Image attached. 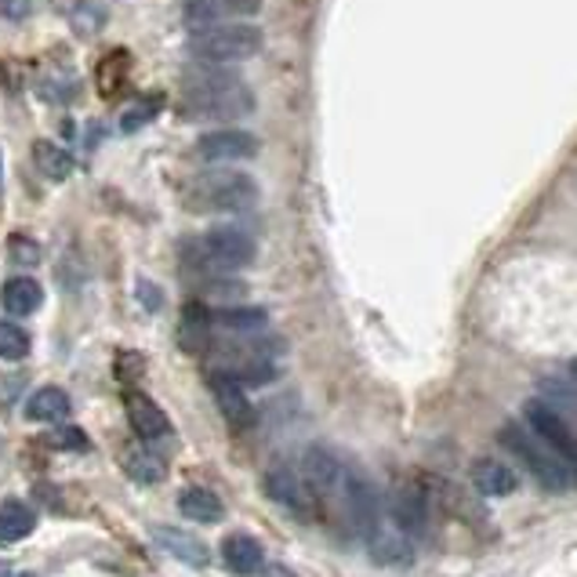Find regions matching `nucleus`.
<instances>
[{
	"instance_id": "obj_3",
	"label": "nucleus",
	"mask_w": 577,
	"mask_h": 577,
	"mask_svg": "<svg viewBox=\"0 0 577 577\" xmlns=\"http://www.w3.org/2000/svg\"><path fill=\"white\" fill-rule=\"evenodd\" d=\"M189 51L211 66L247 62L262 51V30L251 22H218L211 30L189 33Z\"/></svg>"
},
{
	"instance_id": "obj_2",
	"label": "nucleus",
	"mask_w": 577,
	"mask_h": 577,
	"mask_svg": "<svg viewBox=\"0 0 577 577\" xmlns=\"http://www.w3.org/2000/svg\"><path fill=\"white\" fill-rule=\"evenodd\" d=\"M192 215H247L258 203V182L243 171H197L182 186Z\"/></svg>"
},
{
	"instance_id": "obj_24",
	"label": "nucleus",
	"mask_w": 577,
	"mask_h": 577,
	"mask_svg": "<svg viewBox=\"0 0 577 577\" xmlns=\"http://www.w3.org/2000/svg\"><path fill=\"white\" fill-rule=\"evenodd\" d=\"M182 22L189 33L211 30V26L222 22V4L218 0H186L182 4Z\"/></svg>"
},
{
	"instance_id": "obj_6",
	"label": "nucleus",
	"mask_w": 577,
	"mask_h": 577,
	"mask_svg": "<svg viewBox=\"0 0 577 577\" xmlns=\"http://www.w3.org/2000/svg\"><path fill=\"white\" fill-rule=\"evenodd\" d=\"M367 548H370V559L381 563V567H407L410 559H415V538L396 524L392 513L385 508H378V516L370 519V527L364 530V538H360Z\"/></svg>"
},
{
	"instance_id": "obj_8",
	"label": "nucleus",
	"mask_w": 577,
	"mask_h": 577,
	"mask_svg": "<svg viewBox=\"0 0 577 577\" xmlns=\"http://www.w3.org/2000/svg\"><path fill=\"white\" fill-rule=\"evenodd\" d=\"M192 157L203 163H243L258 157V139L243 128H218L203 131L197 146H192Z\"/></svg>"
},
{
	"instance_id": "obj_21",
	"label": "nucleus",
	"mask_w": 577,
	"mask_h": 577,
	"mask_svg": "<svg viewBox=\"0 0 577 577\" xmlns=\"http://www.w3.org/2000/svg\"><path fill=\"white\" fill-rule=\"evenodd\" d=\"M215 324L226 327V331H240V335H251V331H262V327L269 324L266 309L258 306H226L215 312Z\"/></svg>"
},
{
	"instance_id": "obj_31",
	"label": "nucleus",
	"mask_w": 577,
	"mask_h": 577,
	"mask_svg": "<svg viewBox=\"0 0 577 577\" xmlns=\"http://www.w3.org/2000/svg\"><path fill=\"white\" fill-rule=\"evenodd\" d=\"M226 11H232V16H255L258 8H262V0H218Z\"/></svg>"
},
{
	"instance_id": "obj_10",
	"label": "nucleus",
	"mask_w": 577,
	"mask_h": 577,
	"mask_svg": "<svg viewBox=\"0 0 577 577\" xmlns=\"http://www.w3.org/2000/svg\"><path fill=\"white\" fill-rule=\"evenodd\" d=\"M211 385V396L218 410H222V418L232 425V429H251L255 425V407H251V396L243 392V381H237L229 375V370H215L208 378Z\"/></svg>"
},
{
	"instance_id": "obj_11",
	"label": "nucleus",
	"mask_w": 577,
	"mask_h": 577,
	"mask_svg": "<svg viewBox=\"0 0 577 577\" xmlns=\"http://www.w3.org/2000/svg\"><path fill=\"white\" fill-rule=\"evenodd\" d=\"M149 534H153V541L163 548V553H168L171 559H178V563H186V567H192V570L211 567V548L203 545L197 534H189L182 527H168V524L153 527Z\"/></svg>"
},
{
	"instance_id": "obj_12",
	"label": "nucleus",
	"mask_w": 577,
	"mask_h": 577,
	"mask_svg": "<svg viewBox=\"0 0 577 577\" xmlns=\"http://www.w3.org/2000/svg\"><path fill=\"white\" fill-rule=\"evenodd\" d=\"M123 410H128V421H131V429L135 436H142V439H163L171 432V421L168 415L157 407V400H149L146 392H128L123 396Z\"/></svg>"
},
{
	"instance_id": "obj_29",
	"label": "nucleus",
	"mask_w": 577,
	"mask_h": 577,
	"mask_svg": "<svg viewBox=\"0 0 577 577\" xmlns=\"http://www.w3.org/2000/svg\"><path fill=\"white\" fill-rule=\"evenodd\" d=\"M541 392H545V396H553V400H559L563 410H570V407H574V389H570V385L545 381V385H541Z\"/></svg>"
},
{
	"instance_id": "obj_32",
	"label": "nucleus",
	"mask_w": 577,
	"mask_h": 577,
	"mask_svg": "<svg viewBox=\"0 0 577 577\" xmlns=\"http://www.w3.org/2000/svg\"><path fill=\"white\" fill-rule=\"evenodd\" d=\"M0 11H4L8 19H26V11H30V0H0Z\"/></svg>"
},
{
	"instance_id": "obj_19",
	"label": "nucleus",
	"mask_w": 577,
	"mask_h": 577,
	"mask_svg": "<svg viewBox=\"0 0 577 577\" xmlns=\"http://www.w3.org/2000/svg\"><path fill=\"white\" fill-rule=\"evenodd\" d=\"M66 415H70V396L54 389V385L37 389L30 400H26V418L30 421H62Z\"/></svg>"
},
{
	"instance_id": "obj_30",
	"label": "nucleus",
	"mask_w": 577,
	"mask_h": 577,
	"mask_svg": "<svg viewBox=\"0 0 577 577\" xmlns=\"http://www.w3.org/2000/svg\"><path fill=\"white\" fill-rule=\"evenodd\" d=\"M139 301L149 309V312H157L163 306V295H160V287L157 283H149V280H139Z\"/></svg>"
},
{
	"instance_id": "obj_23",
	"label": "nucleus",
	"mask_w": 577,
	"mask_h": 577,
	"mask_svg": "<svg viewBox=\"0 0 577 577\" xmlns=\"http://www.w3.org/2000/svg\"><path fill=\"white\" fill-rule=\"evenodd\" d=\"M128 70H131V54L128 51H109L106 59L99 62V91L106 94V99H113V94L128 84Z\"/></svg>"
},
{
	"instance_id": "obj_5",
	"label": "nucleus",
	"mask_w": 577,
	"mask_h": 577,
	"mask_svg": "<svg viewBox=\"0 0 577 577\" xmlns=\"http://www.w3.org/2000/svg\"><path fill=\"white\" fill-rule=\"evenodd\" d=\"M189 258H197L200 272H240L255 262V240L237 226H215L197 240Z\"/></svg>"
},
{
	"instance_id": "obj_26",
	"label": "nucleus",
	"mask_w": 577,
	"mask_h": 577,
	"mask_svg": "<svg viewBox=\"0 0 577 577\" xmlns=\"http://www.w3.org/2000/svg\"><path fill=\"white\" fill-rule=\"evenodd\" d=\"M26 356H30V335H26L19 324L0 320V360L19 364Z\"/></svg>"
},
{
	"instance_id": "obj_4",
	"label": "nucleus",
	"mask_w": 577,
	"mask_h": 577,
	"mask_svg": "<svg viewBox=\"0 0 577 577\" xmlns=\"http://www.w3.org/2000/svg\"><path fill=\"white\" fill-rule=\"evenodd\" d=\"M501 444L513 450V455L527 465V472L538 479V484L545 490H553V494H563L570 487V465L563 461L556 450H548L538 436H534L527 425H516V421H505L501 425Z\"/></svg>"
},
{
	"instance_id": "obj_36",
	"label": "nucleus",
	"mask_w": 577,
	"mask_h": 577,
	"mask_svg": "<svg viewBox=\"0 0 577 577\" xmlns=\"http://www.w3.org/2000/svg\"><path fill=\"white\" fill-rule=\"evenodd\" d=\"M0 186H4V182H0Z\"/></svg>"
},
{
	"instance_id": "obj_7",
	"label": "nucleus",
	"mask_w": 577,
	"mask_h": 577,
	"mask_svg": "<svg viewBox=\"0 0 577 577\" xmlns=\"http://www.w3.org/2000/svg\"><path fill=\"white\" fill-rule=\"evenodd\" d=\"M524 421H527V429L541 439V444L548 450H556V455L574 465L577 458V444H574V432H570V425L567 418L559 415V410L548 404V400H527L524 407Z\"/></svg>"
},
{
	"instance_id": "obj_28",
	"label": "nucleus",
	"mask_w": 577,
	"mask_h": 577,
	"mask_svg": "<svg viewBox=\"0 0 577 577\" xmlns=\"http://www.w3.org/2000/svg\"><path fill=\"white\" fill-rule=\"evenodd\" d=\"M48 447H54V450H84L88 439L80 429H73V425H62V429L48 432Z\"/></svg>"
},
{
	"instance_id": "obj_9",
	"label": "nucleus",
	"mask_w": 577,
	"mask_h": 577,
	"mask_svg": "<svg viewBox=\"0 0 577 577\" xmlns=\"http://www.w3.org/2000/svg\"><path fill=\"white\" fill-rule=\"evenodd\" d=\"M262 487H266V494H269L272 501L283 505L291 516L306 519V524H312V519L320 516V505H316L312 490L306 487V479L295 476L291 469H272V472H266Z\"/></svg>"
},
{
	"instance_id": "obj_18",
	"label": "nucleus",
	"mask_w": 577,
	"mask_h": 577,
	"mask_svg": "<svg viewBox=\"0 0 577 577\" xmlns=\"http://www.w3.org/2000/svg\"><path fill=\"white\" fill-rule=\"evenodd\" d=\"M123 472H128L135 484L157 487L168 479V465H163V458L149 455V450H142V447H131V450H123Z\"/></svg>"
},
{
	"instance_id": "obj_13",
	"label": "nucleus",
	"mask_w": 577,
	"mask_h": 577,
	"mask_svg": "<svg viewBox=\"0 0 577 577\" xmlns=\"http://www.w3.org/2000/svg\"><path fill=\"white\" fill-rule=\"evenodd\" d=\"M222 563L229 574L237 577H251L262 570L266 563V548L258 545L251 534H229V538L222 541Z\"/></svg>"
},
{
	"instance_id": "obj_35",
	"label": "nucleus",
	"mask_w": 577,
	"mask_h": 577,
	"mask_svg": "<svg viewBox=\"0 0 577 577\" xmlns=\"http://www.w3.org/2000/svg\"><path fill=\"white\" fill-rule=\"evenodd\" d=\"M22 577H33V574H22Z\"/></svg>"
},
{
	"instance_id": "obj_22",
	"label": "nucleus",
	"mask_w": 577,
	"mask_h": 577,
	"mask_svg": "<svg viewBox=\"0 0 577 577\" xmlns=\"http://www.w3.org/2000/svg\"><path fill=\"white\" fill-rule=\"evenodd\" d=\"M208 327H211V316L197 301H189L186 312H182V331H178V341H182L186 352H200L203 341H208Z\"/></svg>"
},
{
	"instance_id": "obj_20",
	"label": "nucleus",
	"mask_w": 577,
	"mask_h": 577,
	"mask_svg": "<svg viewBox=\"0 0 577 577\" xmlns=\"http://www.w3.org/2000/svg\"><path fill=\"white\" fill-rule=\"evenodd\" d=\"M33 163H37L40 175L51 178V182H62V178L73 175V157L66 153L62 146H54L48 139H37L33 142Z\"/></svg>"
},
{
	"instance_id": "obj_27",
	"label": "nucleus",
	"mask_w": 577,
	"mask_h": 577,
	"mask_svg": "<svg viewBox=\"0 0 577 577\" xmlns=\"http://www.w3.org/2000/svg\"><path fill=\"white\" fill-rule=\"evenodd\" d=\"M8 247H11V262H19V266H37V262H40V247H37V240L22 237V232H16V237L8 240Z\"/></svg>"
},
{
	"instance_id": "obj_14",
	"label": "nucleus",
	"mask_w": 577,
	"mask_h": 577,
	"mask_svg": "<svg viewBox=\"0 0 577 577\" xmlns=\"http://www.w3.org/2000/svg\"><path fill=\"white\" fill-rule=\"evenodd\" d=\"M472 487L484 494V498H508V494L519 490V476L498 458H479L472 465Z\"/></svg>"
},
{
	"instance_id": "obj_15",
	"label": "nucleus",
	"mask_w": 577,
	"mask_h": 577,
	"mask_svg": "<svg viewBox=\"0 0 577 577\" xmlns=\"http://www.w3.org/2000/svg\"><path fill=\"white\" fill-rule=\"evenodd\" d=\"M0 306L11 316H33L40 306H44V287H40L33 277H16L0 287Z\"/></svg>"
},
{
	"instance_id": "obj_1",
	"label": "nucleus",
	"mask_w": 577,
	"mask_h": 577,
	"mask_svg": "<svg viewBox=\"0 0 577 577\" xmlns=\"http://www.w3.org/2000/svg\"><path fill=\"white\" fill-rule=\"evenodd\" d=\"M182 106L189 120H240L255 109V91L222 66L197 62L182 73Z\"/></svg>"
},
{
	"instance_id": "obj_33",
	"label": "nucleus",
	"mask_w": 577,
	"mask_h": 577,
	"mask_svg": "<svg viewBox=\"0 0 577 577\" xmlns=\"http://www.w3.org/2000/svg\"><path fill=\"white\" fill-rule=\"evenodd\" d=\"M258 574H262V577H298L295 570L280 567V563H269V567H262V570H258Z\"/></svg>"
},
{
	"instance_id": "obj_17",
	"label": "nucleus",
	"mask_w": 577,
	"mask_h": 577,
	"mask_svg": "<svg viewBox=\"0 0 577 577\" xmlns=\"http://www.w3.org/2000/svg\"><path fill=\"white\" fill-rule=\"evenodd\" d=\"M33 527H37V516L30 505H22L16 498L0 505V545H16L22 538H30Z\"/></svg>"
},
{
	"instance_id": "obj_34",
	"label": "nucleus",
	"mask_w": 577,
	"mask_h": 577,
	"mask_svg": "<svg viewBox=\"0 0 577 577\" xmlns=\"http://www.w3.org/2000/svg\"><path fill=\"white\" fill-rule=\"evenodd\" d=\"M0 577H11V567H8L4 559H0Z\"/></svg>"
},
{
	"instance_id": "obj_25",
	"label": "nucleus",
	"mask_w": 577,
	"mask_h": 577,
	"mask_svg": "<svg viewBox=\"0 0 577 577\" xmlns=\"http://www.w3.org/2000/svg\"><path fill=\"white\" fill-rule=\"evenodd\" d=\"M160 102H163V94H146V99L139 102H131L128 109L120 113V131L123 135H135V131H142L149 120H153L160 113Z\"/></svg>"
},
{
	"instance_id": "obj_16",
	"label": "nucleus",
	"mask_w": 577,
	"mask_h": 577,
	"mask_svg": "<svg viewBox=\"0 0 577 577\" xmlns=\"http://www.w3.org/2000/svg\"><path fill=\"white\" fill-rule=\"evenodd\" d=\"M178 513L192 519V524H218V519L226 516V505L208 487H186L178 494Z\"/></svg>"
}]
</instances>
